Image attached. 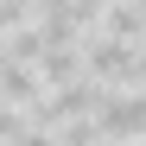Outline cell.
I'll return each mask as SVG.
<instances>
[{"mask_svg":"<svg viewBox=\"0 0 146 146\" xmlns=\"http://www.w3.org/2000/svg\"><path fill=\"white\" fill-rule=\"evenodd\" d=\"M95 133L121 140V146H140L146 140V89H102V102H95Z\"/></svg>","mask_w":146,"mask_h":146,"instance_id":"obj_1","label":"cell"},{"mask_svg":"<svg viewBox=\"0 0 146 146\" xmlns=\"http://www.w3.org/2000/svg\"><path fill=\"white\" fill-rule=\"evenodd\" d=\"M0 102H13V108H38V102H44V76H38V64H13V57H0Z\"/></svg>","mask_w":146,"mask_h":146,"instance_id":"obj_2","label":"cell"},{"mask_svg":"<svg viewBox=\"0 0 146 146\" xmlns=\"http://www.w3.org/2000/svg\"><path fill=\"white\" fill-rule=\"evenodd\" d=\"M95 32H108V38H127V44H140V38H146V13L133 7V0H108V7H102V19H95Z\"/></svg>","mask_w":146,"mask_h":146,"instance_id":"obj_3","label":"cell"}]
</instances>
